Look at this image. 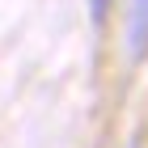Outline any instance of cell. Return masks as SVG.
I'll return each mask as SVG.
<instances>
[{"instance_id": "cell-1", "label": "cell", "mask_w": 148, "mask_h": 148, "mask_svg": "<svg viewBox=\"0 0 148 148\" xmlns=\"http://www.w3.org/2000/svg\"><path fill=\"white\" fill-rule=\"evenodd\" d=\"M127 51L131 59H144L148 55V0H131V21H127Z\"/></svg>"}, {"instance_id": "cell-2", "label": "cell", "mask_w": 148, "mask_h": 148, "mask_svg": "<svg viewBox=\"0 0 148 148\" xmlns=\"http://www.w3.org/2000/svg\"><path fill=\"white\" fill-rule=\"evenodd\" d=\"M89 17H93V25H106V17H110V0H89Z\"/></svg>"}]
</instances>
